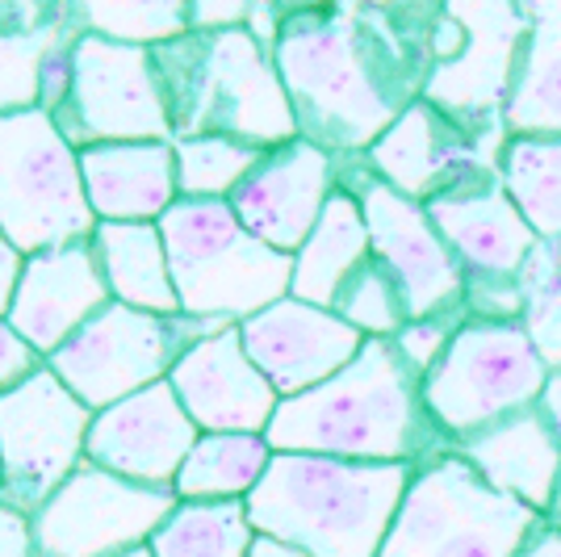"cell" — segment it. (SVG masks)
I'll use <instances>...</instances> for the list:
<instances>
[{"instance_id":"6da1fadb","label":"cell","mask_w":561,"mask_h":557,"mask_svg":"<svg viewBox=\"0 0 561 557\" xmlns=\"http://www.w3.org/2000/svg\"><path fill=\"white\" fill-rule=\"evenodd\" d=\"M445 4H285L273 50L298 139L360 160L436 71Z\"/></svg>"},{"instance_id":"7a4b0ae2","label":"cell","mask_w":561,"mask_h":557,"mask_svg":"<svg viewBox=\"0 0 561 557\" xmlns=\"http://www.w3.org/2000/svg\"><path fill=\"white\" fill-rule=\"evenodd\" d=\"M264 441L273 453L415 469L453 453L423 407V377L402 361L394 340H365L348 370L298 398H280Z\"/></svg>"},{"instance_id":"3957f363","label":"cell","mask_w":561,"mask_h":557,"mask_svg":"<svg viewBox=\"0 0 561 557\" xmlns=\"http://www.w3.org/2000/svg\"><path fill=\"white\" fill-rule=\"evenodd\" d=\"M415 465H369L340 457L273 453L248 520L260 536L285 541L306 557H377Z\"/></svg>"},{"instance_id":"277c9868","label":"cell","mask_w":561,"mask_h":557,"mask_svg":"<svg viewBox=\"0 0 561 557\" xmlns=\"http://www.w3.org/2000/svg\"><path fill=\"white\" fill-rule=\"evenodd\" d=\"M160 96H164L172 143L234 139L273 151L298 139L294 105L280 84L273 55L239 30L202 34L188 30L151 50Z\"/></svg>"},{"instance_id":"5b68a950","label":"cell","mask_w":561,"mask_h":557,"mask_svg":"<svg viewBox=\"0 0 561 557\" xmlns=\"http://www.w3.org/2000/svg\"><path fill=\"white\" fill-rule=\"evenodd\" d=\"M160 235L181 315L188 319L243 323L289 298L294 255L260 243L227 202L181 197L160 218Z\"/></svg>"},{"instance_id":"8992f818","label":"cell","mask_w":561,"mask_h":557,"mask_svg":"<svg viewBox=\"0 0 561 557\" xmlns=\"http://www.w3.org/2000/svg\"><path fill=\"white\" fill-rule=\"evenodd\" d=\"M545 515L515 503L457 453L415 469L377 557H519Z\"/></svg>"},{"instance_id":"52a82bcc","label":"cell","mask_w":561,"mask_h":557,"mask_svg":"<svg viewBox=\"0 0 561 557\" xmlns=\"http://www.w3.org/2000/svg\"><path fill=\"white\" fill-rule=\"evenodd\" d=\"M0 231L22 255L96 231L80 151L43 110L0 117Z\"/></svg>"},{"instance_id":"ba28073f","label":"cell","mask_w":561,"mask_h":557,"mask_svg":"<svg viewBox=\"0 0 561 557\" xmlns=\"http://www.w3.org/2000/svg\"><path fill=\"white\" fill-rule=\"evenodd\" d=\"M234 323L188 319V315H147L135 306L110 303L101 315L47 356V370L80 398L89 411H105L122 398L139 395L156 382H168L176 361L202 340Z\"/></svg>"},{"instance_id":"9c48e42d","label":"cell","mask_w":561,"mask_h":557,"mask_svg":"<svg viewBox=\"0 0 561 557\" xmlns=\"http://www.w3.org/2000/svg\"><path fill=\"white\" fill-rule=\"evenodd\" d=\"M549 373L519 323L466 319L423 377V407L448 444H461L499 419L537 407Z\"/></svg>"},{"instance_id":"30bf717a","label":"cell","mask_w":561,"mask_h":557,"mask_svg":"<svg viewBox=\"0 0 561 557\" xmlns=\"http://www.w3.org/2000/svg\"><path fill=\"white\" fill-rule=\"evenodd\" d=\"M466 273V315L482 323H519V273L540 239L515 209L499 163L461 177L423 202Z\"/></svg>"},{"instance_id":"8fae6325","label":"cell","mask_w":561,"mask_h":557,"mask_svg":"<svg viewBox=\"0 0 561 557\" xmlns=\"http://www.w3.org/2000/svg\"><path fill=\"white\" fill-rule=\"evenodd\" d=\"M93 411L50 370L0 395V508L34 520L84 465Z\"/></svg>"},{"instance_id":"7c38bea8","label":"cell","mask_w":561,"mask_h":557,"mask_svg":"<svg viewBox=\"0 0 561 557\" xmlns=\"http://www.w3.org/2000/svg\"><path fill=\"white\" fill-rule=\"evenodd\" d=\"M50 122L76 151L105 143H172L151 50L80 34L71 89Z\"/></svg>"},{"instance_id":"4fadbf2b","label":"cell","mask_w":561,"mask_h":557,"mask_svg":"<svg viewBox=\"0 0 561 557\" xmlns=\"http://www.w3.org/2000/svg\"><path fill=\"white\" fill-rule=\"evenodd\" d=\"M340 189H348L360 202L369 248L402 285L411 319L466 315V273L445 235L427 218L423 202H411L386 181H377L365 160H340Z\"/></svg>"},{"instance_id":"5bb4252c","label":"cell","mask_w":561,"mask_h":557,"mask_svg":"<svg viewBox=\"0 0 561 557\" xmlns=\"http://www.w3.org/2000/svg\"><path fill=\"white\" fill-rule=\"evenodd\" d=\"M181 499L84 462L30 520L34 557H122L147 545Z\"/></svg>"},{"instance_id":"9a60e30c","label":"cell","mask_w":561,"mask_h":557,"mask_svg":"<svg viewBox=\"0 0 561 557\" xmlns=\"http://www.w3.org/2000/svg\"><path fill=\"white\" fill-rule=\"evenodd\" d=\"M507 139L503 122H466L420 96L360 160L402 197L432 202L469 172L494 168Z\"/></svg>"},{"instance_id":"2e32d148","label":"cell","mask_w":561,"mask_h":557,"mask_svg":"<svg viewBox=\"0 0 561 557\" xmlns=\"http://www.w3.org/2000/svg\"><path fill=\"white\" fill-rule=\"evenodd\" d=\"M448 13L466 30V47L427 76L423 101L466 122H503L515 64L528 38V13L512 0H453ZM507 126V122H503Z\"/></svg>"},{"instance_id":"e0dca14e","label":"cell","mask_w":561,"mask_h":557,"mask_svg":"<svg viewBox=\"0 0 561 557\" xmlns=\"http://www.w3.org/2000/svg\"><path fill=\"white\" fill-rule=\"evenodd\" d=\"M335 189H340V160L314 143L294 139L264 151L256 168L227 197V206L260 243H268L273 252L298 255V248L319 227Z\"/></svg>"},{"instance_id":"ac0fdd59","label":"cell","mask_w":561,"mask_h":557,"mask_svg":"<svg viewBox=\"0 0 561 557\" xmlns=\"http://www.w3.org/2000/svg\"><path fill=\"white\" fill-rule=\"evenodd\" d=\"M197 441L202 432L181 407L176 390L168 382H156L139 395L96 411L89 444H84V462L101 465L117 478H130L139 487L172 490Z\"/></svg>"},{"instance_id":"d6986e66","label":"cell","mask_w":561,"mask_h":557,"mask_svg":"<svg viewBox=\"0 0 561 557\" xmlns=\"http://www.w3.org/2000/svg\"><path fill=\"white\" fill-rule=\"evenodd\" d=\"M239 336L243 352L280 398H298L323 386L328 377L348 370L356 352L365 349V336L344 323L335 310L298 298H280L268 310L243 319Z\"/></svg>"},{"instance_id":"ffe728a7","label":"cell","mask_w":561,"mask_h":557,"mask_svg":"<svg viewBox=\"0 0 561 557\" xmlns=\"http://www.w3.org/2000/svg\"><path fill=\"white\" fill-rule=\"evenodd\" d=\"M110 303L114 298L101 277L93 235H89L64 248L25 255L22 281H18V294L4 319L38 356H50Z\"/></svg>"},{"instance_id":"44dd1931","label":"cell","mask_w":561,"mask_h":557,"mask_svg":"<svg viewBox=\"0 0 561 557\" xmlns=\"http://www.w3.org/2000/svg\"><path fill=\"white\" fill-rule=\"evenodd\" d=\"M168 386L176 390L197 432L264 436L280 407V395L243 352L239 323L188 349L176 361V370L168 373Z\"/></svg>"},{"instance_id":"7402d4cb","label":"cell","mask_w":561,"mask_h":557,"mask_svg":"<svg viewBox=\"0 0 561 557\" xmlns=\"http://www.w3.org/2000/svg\"><path fill=\"white\" fill-rule=\"evenodd\" d=\"M453 453L473 465L499 495L549 515L561 478V436L540 411V402L499 419L469 441L453 444Z\"/></svg>"},{"instance_id":"603a6c76","label":"cell","mask_w":561,"mask_h":557,"mask_svg":"<svg viewBox=\"0 0 561 557\" xmlns=\"http://www.w3.org/2000/svg\"><path fill=\"white\" fill-rule=\"evenodd\" d=\"M96 223H160L181 202L172 143H105L80 151Z\"/></svg>"},{"instance_id":"cb8c5ba5","label":"cell","mask_w":561,"mask_h":557,"mask_svg":"<svg viewBox=\"0 0 561 557\" xmlns=\"http://www.w3.org/2000/svg\"><path fill=\"white\" fill-rule=\"evenodd\" d=\"M528 38L507 96L512 139H561V0H528Z\"/></svg>"},{"instance_id":"d4e9b609","label":"cell","mask_w":561,"mask_h":557,"mask_svg":"<svg viewBox=\"0 0 561 557\" xmlns=\"http://www.w3.org/2000/svg\"><path fill=\"white\" fill-rule=\"evenodd\" d=\"M76 30L71 4L0 0V117L38 110L50 50Z\"/></svg>"},{"instance_id":"484cf974","label":"cell","mask_w":561,"mask_h":557,"mask_svg":"<svg viewBox=\"0 0 561 557\" xmlns=\"http://www.w3.org/2000/svg\"><path fill=\"white\" fill-rule=\"evenodd\" d=\"M93 252L114 303L147 315H181L160 223H96Z\"/></svg>"},{"instance_id":"4316f807","label":"cell","mask_w":561,"mask_h":557,"mask_svg":"<svg viewBox=\"0 0 561 557\" xmlns=\"http://www.w3.org/2000/svg\"><path fill=\"white\" fill-rule=\"evenodd\" d=\"M374 255L369 248V227H365V214L360 202L352 197L348 189H335L331 193L328 209L319 218V227L310 231L298 255H294V285H289V298L310 306H323L331 310L340 285Z\"/></svg>"},{"instance_id":"83f0119b","label":"cell","mask_w":561,"mask_h":557,"mask_svg":"<svg viewBox=\"0 0 561 557\" xmlns=\"http://www.w3.org/2000/svg\"><path fill=\"white\" fill-rule=\"evenodd\" d=\"M273 462V448L264 436L248 432H202L185 457L172 495L181 503H222V499H248L260 487L264 469Z\"/></svg>"},{"instance_id":"f1b7e54d","label":"cell","mask_w":561,"mask_h":557,"mask_svg":"<svg viewBox=\"0 0 561 557\" xmlns=\"http://www.w3.org/2000/svg\"><path fill=\"white\" fill-rule=\"evenodd\" d=\"M256 528L248 520V499L222 503H181L147 541L156 557H248Z\"/></svg>"},{"instance_id":"f546056e","label":"cell","mask_w":561,"mask_h":557,"mask_svg":"<svg viewBox=\"0 0 561 557\" xmlns=\"http://www.w3.org/2000/svg\"><path fill=\"white\" fill-rule=\"evenodd\" d=\"M503 185L537 239L561 235V139H507L499 156Z\"/></svg>"},{"instance_id":"4dcf8cb0","label":"cell","mask_w":561,"mask_h":557,"mask_svg":"<svg viewBox=\"0 0 561 557\" xmlns=\"http://www.w3.org/2000/svg\"><path fill=\"white\" fill-rule=\"evenodd\" d=\"M71 18L80 34H96L105 43L156 50L188 34L185 0H147V4H122V0H80L71 4Z\"/></svg>"},{"instance_id":"1f68e13d","label":"cell","mask_w":561,"mask_h":557,"mask_svg":"<svg viewBox=\"0 0 561 557\" xmlns=\"http://www.w3.org/2000/svg\"><path fill=\"white\" fill-rule=\"evenodd\" d=\"M519 327L549 370H561V235L540 239L519 273Z\"/></svg>"},{"instance_id":"d6a6232c","label":"cell","mask_w":561,"mask_h":557,"mask_svg":"<svg viewBox=\"0 0 561 557\" xmlns=\"http://www.w3.org/2000/svg\"><path fill=\"white\" fill-rule=\"evenodd\" d=\"M172 156H176V193L181 197L227 202L264 151L234 139H176Z\"/></svg>"},{"instance_id":"836d02e7","label":"cell","mask_w":561,"mask_h":557,"mask_svg":"<svg viewBox=\"0 0 561 557\" xmlns=\"http://www.w3.org/2000/svg\"><path fill=\"white\" fill-rule=\"evenodd\" d=\"M331 310L348 327H356L365 340H394L398 331L411 323L407 294H402V285L394 281V273H390L377 255H369V260L340 285Z\"/></svg>"},{"instance_id":"e575fe53","label":"cell","mask_w":561,"mask_h":557,"mask_svg":"<svg viewBox=\"0 0 561 557\" xmlns=\"http://www.w3.org/2000/svg\"><path fill=\"white\" fill-rule=\"evenodd\" d=\"M466 323V315H440V319H411V323L402 327L394 336V349L402 352V361L411 365V370L427 377L432 365L445 356L448 340L457 336V327Z\"/></svg>"},{"instance_id":"d590c367","label":"cell","mask_w":561,"mask_h":557,"mask_svg":"<svg viewBox=\"0 0 561 557\" xmlns=\"http://www.w3.org/2000/svg\"><path fill=\"white\" fill-rule=\"evenodd\" d=\"M38 370H47V356L25 344L22 336L9 327V319H0V395L18 390L25 377H34Z\"/></svg>"},{"instance_id":"8d00e7d4","label":"cell","mask_w":561,"mask_h":557,"mask_svg":"<svg viewBox=\"0 0 561 557\" xmlns=\"http://www.w3.org/2000/svg\"><path fill=\"white\" fill-rule=\"evenodd\" d=\"M248 13H252V4H243V0H193L188 30H202V34L239 30V25H248Z\"/></svg>"},{"instance_id":"74e56055","label":"cell","mask_w":561,"mask_h":557,"mask_svg":"<svg viewBox=\"0 0 561 557\" xmlns=\"http://www.w3.org/2000/svg\"><path fill=\"white\" fill-rule=\"evenodd\" d=\"M0 557H34L30 520L9 508H0Z\"/></svg>"},{"instance_id":"f35d334b","label":"cell","mask_w":561,"mask_h":557,"mask_svg":"<svg viewBox=\"0 0 561 557\" xmlns=\"http://www.w3.org/2000/svg\"><path fill=\"white\" fill-rule=\"evenodd\" d=\"M280 22H285V4H252V13H248V34L273 55L280 38Z\"/></svg>"},{"instance_id":"ab89813d","label":"cell","mask_w":561,"mask_h":557,"mask_svg":"<svg viewBox=\"0 0 561 557\" xmlns=\"http://www.w3.org/2000/svg\"><path fill=\"white\" fill-rule=\"evenodd\" d=\"M22 269H25V255L4 239V231H0V319H4V315H9V306H13V294H18Z\"/></svg>"},{"instance_id":"60d3db41","label":"cell","mask_w":561,"mask_h":557,"mask_svg":"<svg viewBox=\"0 0 561 557\" xmlns=\"http://www.w3.org/2000/svg\"><path fill=\"white\" fill-rule=\"evenodd\" d=\"M519 557H561V528H553L549 520L540 524V533L524 545V554Z\"/></svg>"},{"instance_id":"b9f144b4","label":"cell","mask_w":561,"mask_h":557,"mask_svg":"<svg viewBox=\"0 0 561 557\" xmlns=\"http://www.w3.org/2000/svg\"><path fill=\"white\" fill-rule=\"evenodd\" d=\"M540 411L549 416V423L558 428V436H561V370L549 373V386H545V395H540Z\"/></svg>"},{"instance_id":"7bdbcfd3","label":"cell","mask_w":561,"mask_h":557,"mask_svg":"<svg viewBox=\"0 0 561 557\" xmlns=\"http://www.w3.org/2000/svg\"><path fill=\"white\" fill-rule=\"evenodd\" d=\"M248 557H306L302 549H294V545H285V541H273V536H260L252 541V549Z\"/></svg>"},{"instance_id":"ee69618b","label":"cell","mask_w":561,"mask_h":557,"mask_svg":"<svg viewBox=\"0 0 561 557\" xmlns=\"http://www.w3.org/2000/svg\"><path fill=\"white\" fill-rule=\"evenodd\" d=\"M553 528H561V478H558V490H553V508H549V515H545Z\"/></svg>"},{"instance_id":"f6af8a7d","label":"cell","mask_w":561,"mask_h":557,"mask_svg":"<svg viewBox=\"0 0 561 557\" xmlns=\"http://www.w3.org/2000/svg\"><path fill=\"white\" fill-rule=\"evenodd\" d=\"M122 557H156V554H151V545H139V549H130V554H122Z\"/></svg>"}]
</instances>
